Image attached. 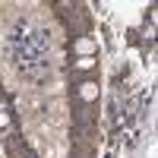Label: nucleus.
<instances>
[{
  "label": "nucleus",
  "instance_id": "f257e3e1",
  "mask_svg": "<svg viewBox=\"0 0 158 158\" xmlns=\"http://www.w3.org/2000/svg\"><path fill=\"white\" fill-rule=\"evenodd\" d=\"M95 95H98L95 82H85V85H82V98H95Z\"/></svg>",
  "mask_w": 158,
  "mask_h": 158
}]
</instances>
